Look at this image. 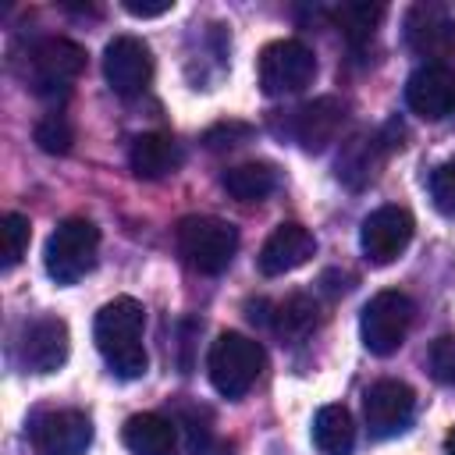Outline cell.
I'll return each mask as SVG.
<instances>
[{"mask_svg":"<svg viewBox=\"0 0 455 455\" xmlns=\"http://www.w3.org/2000/svg\"><path fill=\"white\" fill-rule=\"evenodd\" d=\"M142 331H146V309L132 295L110 299L96 313V323H92L96 348H100V355L107 359V366L121 380H135L149 366V355H146V345H142Z\"/></svg>","mask_w":455,"mask_h":455,"instance_id":"obj_1","label":"cell"},{"mask_svg":"<svg viewBox=\"0 0 455 455\" xmlns=\"http://www.w3.org/2000/svg\"><path fill=\"white\" fill-rule=\"evenodd\" d=\"M174 242L181 259L196 274H224L238 249V231L220 217H185L174 228Z\"/></svg>","mask_w":455,"mask_h":455,"instance_id":"obj_2","label":"cell"},{"mask_svg":"<svg viewBox=\"0 0 455 455\" xmlns=\"http://www.w3.org/2000/svg\"><path fill=\"white\" fill-rule=\"evenodd\" d=\"M100 252V228L89 217H68L46 238L43 267L57 284H75L96 267Z\"/></svg>","mask_w":455,"mask_h":455,"instance_id":"obj_3","label":"cell"},{"mask_svg":"<svg viewBox=\"0 0 455 455\" xmlns=\"http://www.w3.org/2000/svg\"><path fill=\"white\" fill-rule=\"evenodd\" d=\"M263 348L259 341L238 334V331H224L217 334V341L210 345L206 355V370H210V384L224 395V398H242L263 373Z\"/></svg>","mask_w":455,"mask_h":455,"instance_id":"obj_4","label":"cell"},{"mask_svg":"<svg viewBox=\"0 0 455 455\" xmlns=\"http://www.w3.org/2000/svg\"><path fill=\"white\" fill-rule=\"evenodd\" d=\"M412 316H416V306L405 291H395V288L377 291L363 306V316H359V334H363L366 352H373V355L398 352L412 327Z\"/></svg>","mask_w":455,"mask_h":455,"instance_id":"obj_5","label":"cell"},{"mask_svg":"<svg viewBox=\"0 0 455 455\" xmlns=\"http://www.w3.org/2000/svg\"><path fill=\"white\" fill-rule=\"evenodd\" d=\"M256 75H259V89L267 96H291V92H302L313 82L316 57L299 39H274L259 50Z\"/></svg>","mask_w":455,"mask_h":455,"instance_id":"obj_6","label":"cell"},{"mask_svg":"<svg viewBox=\"0 0 455 455\" xmlns=\"http://www.w3.org/2000/svg\"><path fill=\"white\" fill-rule=\"evenodd\" d=\"M85 71V50L75 39L50 36L28 53V85L39 96H68L71 82Z\"/></svg>","mask_w":455,"mask_h":455,"instance_id":"obj_7","label":"cell"},{"mask_svg":"<svg viewBox=\"0 0 455 455\" xmlns=\"http://www.w3.org/2000/svg\"><path fill=\"white\" fill-rule=\"evenodd\" d=\"M412 231H416V220H412V213L405 206H380L359 228L363 256L373 267H387V263H395L409 249Z\"/></svg>","mask_w":455,"mask_h":455,"instance_id":"obj_8","label":"cell"},{"mask_svg":"<svg viewBox=\"0 0 455 455\" xmlns=\"http://www.w3.org/2000/svg\"><path fill=\"white\" fill-rule=\"evenodd\" d=\"M363 416L373 437H398L416 416V391L405 380H377L363 395Z\"/></svg>","mask_w":455,"mask_h":455,"instance_id":"obj_9","label":"cell"},{"mask_svg":"<svg viewBox=\"0 0 455 455\" xmlns=\"http://www.w3.org/2000/svg\"><path fill=\"white\" fill-rule=\"evenodd\" d=\"M28 437L39 455H85L92 444V419L78 409H50L32 419Z\"/></svg>","mask_w":455,"mask_h":455,"instance_id":"obj_10","label":"cell"},{"mask_svg":"<svg viewBox=\"0 0 455 455\" xmlns=\"http://www.w3.org/2000/svg\"><path fill=\"white\" fill-rule=\"evenodd\" d=\"M103 75L117 96H139L153 82V53L135 36H114L103 50Z\"/></svg>","mask_w":455,"mask_h":455,"instance_id":"obj_11","label":"cell"},{"mask_svg":"<svg viewBox=\"0 0 455 455\" xmlns=\"http://www.w3.org/2000/svg\"><path fill=\"white\" fill-rule=\"evenodd\" d=\"M341 124H345V103L334 96H316V100H309L288 114V135L306 153L327 149L338 139Z\"/></svg>","mask_w":455,"mask_h":455,"instance_id":"obj_12","label":"cell"},{"mask_svg":"<svg viewBox=\"0 0 455 455\" xmlns=\"http://www.w3.org/2000/svg\"><path fill=\"white\" fill-rule=\"evenodd\" d=\"M68 323L57 316H39L25 323L21 341H18V363L28 373H53L68 363Z\"/></svg>","mask_w":455,"mask_h":455,"instance_id":"obj_13","label":"cell"},{"mask_svg":"<svg viewBox=\"0 0 455 455\" xmlns=\"http://www.w3.org/2000/svg\"><path fill=\"white\" fill-rule=\"evenodd\" d=\"M405 43L419 53L430 57V64H441V57L455 53V21L448 7L441 4H412L405 14Z\"/></svg>","mask_w":455,"mask_h":455,"instance_id":"obj_14","label":"cell"},{"mask_svg":"<svg viewBox=\"0 0 455 455\" xmlns=\"http://www.w3.org/2000/svg\"><path fill=\"white\" fill-rule=\"evenodd\" d=\"M405 103L423 121L455 114V71L448 64H423L405 82Z\"/></svg>","mask_w":455,"mask_h":455,"instance_id":"obj_15","label":"cell"},{"mask_svg":"<svg viewBox=\"0 0 455 455\" xmlns=\"http://www.w3.org/2000/svg\"><path fill=\"white\" fill-rule=\"evenodd\" d=\"M316 252V238L309 228L295 224V220H284L270 231V238L263 242L256 263H259V274L267 277H281L288 270H299L302 263H309Z\"/></svg>","mask_w":455,"mask_h":455,"instance_id":"obj_16","label":"cell"},{"mask_svg":"<svg viewBox=\"0 0 455 455\" xmlns=\"http://www.w3.org/2000/svg\"><path fill=\"white\" fill-rule=\"evenodd\" d=\"M128 164L139 178L156 181V178H167L181 167V146L167 132H142V135L132 139Z\"/></svg>","mask_w":455,"mask_h":455,"instance_id":"obj_17","label":"cell"},{"mask_svg":"<svg viewBox=\"0 0 455 455\" xmlns=\"http://www.w3.org/2000/svg\"><path fill=\"white\" fill-rule=\"evenodd\" d=\"M121 441L132 455H174L178 451V437H174V423L160 412H135L124 419L121 427Z\"/></svg>","mask_w":455,"mask_h":455,"instance_id":"obj_18","label":"cell"},{"mask_svg":"<svg viewBox=\"0 0 455 455\" xmlns=\"http://www.w3.org/2000/svg\"><path fill=\"white\" fill-rule=\"evenodd\" d=\"M313 444L320 455H352L355 448V423L345 405H320L313 416Z\"/></svg>","mask_w":455,"mask_h":455,"instance_id":"obj_19","label":"cell"},{"mask_svg":"<svg viewBox=\"0 0 455 455\" xmlns=\"http://www.w3.org/2000/svg\"><path fill=\"white\" fill-rule=\"evenodd\" d=\"M377 160H380V139H370V135H355L345 142L341 156H338V178L348 185V188H359L366 185L377 171Z\"/></svg>","mask_w":455,"mask_h":455,"instance_id":"obj_20","label":"cell"},{"mask_svg":"<svg viewBox=\"0 0 455 455\" xmlns=\"http://www.w3.org/2000/svg\"><path fill=\"white\" fill-rule=\"evenodd\" d=\"M220 181H224L228 196H235V199H242V203H259V199H267V196L274 192L277 174H274L270 164L249 160V164H238V167L224 171Z\"/></svg>","mask_w":455,"mask_h":455,"instance_id":"obj_21","label":"cell"},{"mask_svg":"<svg viewBox=\"0 0 455 455\" xmlns=\"http://www.w3.org/2000/svg\"><path fill=\"white\" fill-rule=\"evenodd\" d=\"M338 32L352 43V46H363L373 39L377 25L384 21V4H366V0H355V4H341L331 11Z\"/></svg>","mask_w":455,"mask_h":455,"instance_id":"obj_22","label":"cell"},{"mask_svg":"<svg viewBox=\"0 0 455 455\" xmlns=\"http://www.w3.org/2000/svg\"><path fill=\"white\" fill-rule=\"evenodd\" d=\"M270 323H274V331H277L284 341L306 338V334L316 327V302H313L309 295H288L284 302L274 306Z\"/></svg>","mask_w":455,"mask_h":455,"instance_id":"obj_23","label":"cell"},{"mask_svg":"<svg viewBox=\"0 0 455 455\" xmlns=\"http://www.w3.org/2000/svg\"><path fill=\"white\" fill-rule=\"evenodd\" d=\"M28 238H32V224H28V217L25 213H4V220H0V242H4V259H0V267L4 270H11V267H18L21 263V256L28 252Z\"/></svg>","mask_w":455,"mask_h":455,"instance_id":"obj_24","label":"cell"},{"mask_svg":"<svg viewBox=\"0 0 455 455\" xmlns=\"http://www.w3.org/2000/svg\"><path fill=\"white\" fill-rule=\"evenodd\" d=\"M32 135H36V146H39L43 153H53V156H64V153L71 149V142H75V128H71V121H68L60 110L39 117Z\"/></svg>","mask_w":455,"mask_h":455,"instance_id":"obj_25","label":"cell"},{"mask_svg":"<svg viewBox=\"0 0 455 455\" xmlns=\"http://www.w3.org/2000/svg\"><path fill=\"white\" fill-rule=\"evenodd\" d=\"M185 430H188L192 455H231V444L224 437H217L213 427L206 419H199L196 412H185Z\"/></svg>","mask_w":455,"mask_h":455,"instance_id":"obj_26","label":"cell"},{"mask_svg":"<svg viewBox=\"0 0 455 455\" xmlns=\"http://www.w3.org/2000/svg\"><path fill=\"white\" fill-rule=\"evenodd\" d=\"M427 366H430V377L444 387H455V334H444L430 345L427 352Z\"/></svg>","mask_w":455,"mask_h":455,"instance_id":"obj_27","label":"cell"},{"mask_svg":"<svg viewBox=\"0 0 455 455\" xmlns=\"http://www.w3.org/2000/svg\"><path fill=\"white\" fill-rule=\"evenodd\" d=\"M430 199L441 213L455 217V160H444L430 171Z\"/></svg>","mask_w":455,"mask_h":455,"instance_id":"obj_28","label":"cell"},{"mask_svg":"<svg viewBox=\"0 0 455 455\" xmlns=\"http://www.w3.org/2000/svg\"><path fill=\"white\" fill-rule=\"evenodd\" d=\"M249 135H252L249 124H242V121H224V124H213V128L203 135V142H206L210 149H231V146L245 142Z\"/></svg>","mask_w":455,"mask_h":455,"instance_id":"obj_29","label":"cell"},{"mask_svg":"<svg viewBox=\"0 0 455 455\" xmlns=\"http://www.w3.org/2000/svg\"><path fill=\"white\" fill-rule=\"evenodd\" d=\"M124 11L135 18H160L167 11H174V0H160V4H139V0H124Z\"/></svg>","mask_w":455,"mask_h":455,"instance_id":"obj_30","label":"cell"},{"mask_svg":"<svg viewBox=\"0 0 455 455\" xmlns=\"http://www.w3.org/2000/svg\"><path fill=\"white\" fill-rule=\"evenodd\" d=\"M444 455H455V427H451L448 437H444Z\"/></svg>","mask_w":455,"mask_h":455,"instance_id":"obj_31","label":"cell"}]
</instances>
